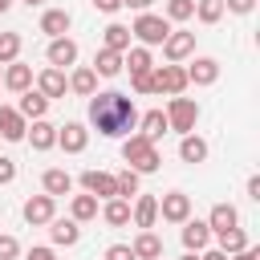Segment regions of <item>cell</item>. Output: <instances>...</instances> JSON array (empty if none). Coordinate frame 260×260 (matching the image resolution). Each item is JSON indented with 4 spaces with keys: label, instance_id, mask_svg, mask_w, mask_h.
Listing matches in <instances>:
<instances>
[{
    "label": "cell",
    "instance_id": "6da1fadb",
    "mask_svg": "<svg viewBox=\"0 0 260 260\" xmlns=\"http://www.w3.org/2000/svg\"><path fill=\"white\" fill-rule=\"evenodd\" d=\"M89 126L106 138H126L134 126H138V110H134V98L118 93V89H102V93H89Z\"/></svg>",
    "mask_w": 260,
    "mask_h": 260
},
{
    "label": "cell",
    "instance_id": "7a4b0ae2",
    "mask_svg": "<svg viewBox=\"0 0 260 260\" xmlns=\"http://www.w3.org/2000/svg\"><path fill=\"white\" fill-rule=\"evenodd\" d=\"M122 158H126L138 175H150V171H158V167H162L158 146H154L150 138H142V134H126V142H122Z\"/></svg>",
    "mask_w": 260,
    "mask_h": 260
},
{
    "label": "cell",
    "instance_id": "3957f363",
    "mask_svg": "<svg viewBox=\"0 0 260 260\" xmlns=\"http://www.w3.org/2000/svg\"><path fill=\"white\" fill-rule=\"evenodd\" d=\"M167 32H171V20L158 16V12H138V20L130 24V37H138L146 49H150V45H162Z\"/></svg>",
    "mask_w": 260,
    "mask_h": 260
},
{
    "label": "cell",
    "instance_id": "277c9868",
    "mask_svg": "<svg viewBox=\"0 0 260 260\" xmlns=\"http://www.w3.org/2000/svg\"><path fill=\"white\" fill-rule=\"evenodd\" d=\"M195 122H199V106H195L191 98L175 93V98L167 102V126H171V130H179V134H191V130H195Z\"/></svg>",
    "mask_w": 260,
    "mask_h": 260
},
{
    "label": "cell",
    "instance_id": "5b68a950",
    "mask_svg": "<svg viewBox=\"0 0 260 260\" xmlns=\"http://www.w3.org/2000/svg\"><path fill=\"white\" fill-rule=\"evenodd\" d=\"M162 53H167V61L183 65V61L195 53V32H187V28H171L167 41H162Z\"/></svg>",
    "mask_w": 260,
    "mask_h": 260
},
{
    "label": "cell",
    "instance_id": "8992f818",
    "mask_svg": "<svg viewBox=\"0 0 260 260\" xmlns=\"http://www.w3.org/2000/svg\"><path fill=\"white\" fill-rule=\"evenodd\" d=\"M183 89H187V69H183V65L171 61V65H158V69H154V93H171V98H175V93H183Z\"/></svg>",
    "mask_w": 260,
    "mask_h": 260
},
{
    "label": "cell",
    "instance_id": "52a82bcc",
    "mask_svg": "<svg viewBox=\"0 0 260 260\" xmlns=\"http://www.w3.org/2000/svg\"><path fill=\"white\" fill-rule=\"evenodd\" d=\"M20 215H24V223H32V228H45V223L57 215V199H53V195H32V199H24Z\"/></svg>",
    "mask_w": 260,
    "mask_h": 260
},
{
    "label": "cell",
    "instance_id": "ba28073f",
    "mask_svg": "<svg viewBox=\"0 0 260 260\" xmlns=\"http://www.w3.org/2000/svg\"><path fill=\"white\" fill-rule=\"evenodd\" d=\"M57 146H61L65 154H81V150L89 146V130H85L81 122H65V126H57Z\"/></svg>",
    "mask_w": 260,
    "mask_h": 260
},
{
    "label": "cell",
    "instance_id": "9c48e42d",
    "mask_svg": "<svg viewBox=\"0 0 260 260\" xmlns=\"http://www.w3.org/2000/svg\"><path fill=\"white\" fill-rule=\"evenodd\" d=\"M81 187L93 195V199H114L118 195V183H114V175L110 171H81Z\"/></svg>",
    "mask_w": 260,
    "mask_h": 260
},
{
    "label": "cell",
    "instance_id": "30bf717a",
    "mask_svg": "<svg viewBox=\"0 0 260 260\" xmlns=\"http://www.w3.org/2000/svg\"><path fill=\"white\" fill-rule=\"evenodd\" d=\"M158 215H162L167 223H183V219L191 215V195H183V191H167V195L158 199Z\"/></svg>",
    "mask_w": 260,
    "mask_h": 260
},
{
    "label": "cell",
    "instance_id": "8fae6325",
    "mask_svg": "<svg viewBox=\"0 0 260 260\" xmlns=\"http://www.w3.org/2000/svg\"><path fill=\"white\" fill-rule=\"evenodd\" d=\"M45 228H49V240H53L57 248H73V244L81 240V223H77L73 215H69V219H57V215H53Z\"/></svg>",
    "mask_w": 260,
    "mask_h": 260
},
{
    "label": "cell",
    "instance_id": "7c38bea8",
    "mask_svg": "<svg viewBox=\"0 0 260 260\" xmlns=\"http://www.w3.org/2000/svg\"><path fill=\"white\" fill-rule=\"evenodd\" d=\"M211 244V228H207V219H183V248L187 252H203Z\"/></svg>",
    "mask_w": 260,
    "mask_h": 260
},
{
    "label": "cell",
    "instance_id": "4fadbf2b",
    "mask_svg": "<svg viewBox=\"0 0 260 260\" xmlns=\"http://www.w3.org/2000/svg\"><path fill=\"white\" fill-rule=\"evenodd\" d=\"M45 57H49V65H57V69H69V65L77 61V41H73V37H53Z\"/></svg>",
    "mask_w": 260,
    "mask_h": 260
},
{
    "label": "cell",
    "instance_id": "5bb4252c",
    "mask_svg": "<svg viewBox=\"0 0 260 260\" xmlns=\"http://www.w3.org/2000/svg\"><path fill=\"white\" fill-rule=\"evenodd\" d=\"M219 81V61L215 57H195L187 69V85H215Z\"/></svg>",
    "mask_w": 260,
    "mask_h": 260
},
{
    "label": "cell",
    "instance_id": "9a60e30c",
    "mask_svg": "<svg viewBox=\"0 0 260 260\" xmlns=\"http://www.w3.org/2000/svg\"><path fill=\"white\" fill-rule=\"evenodd\" d=\"M0 81H4L12 93H24V89H32V65H24V61L16 57V61H8V69L0 73Z\"/></svg>",
    "mask_w": 260,
    "mask_h": 260
},
{
    "label": "cell",
    "instance_id": "2e32d148",
    "mask_svg": "<svg viewBox=\"0 0 260 260\" xmlns=\"http://www.w3.org/2000/svg\"><path fill=\"white\" fill-rule=\"evenodd\" d=\"M37 89L53 102V98H65V89H69V81H65V69H57V65H49V69H41L37 73Z\"/></svg>",
    "mask_w": 260,
    "mask_h": 260
},
{
    "label": "cell",
    "instance_id": "e0dca14e",
    "mask_svg": "<svg viewBox=\"0 0 260 260\" xmlns=\"http://www.w3.org/2000/svg\"><path fill=\"white\" fill-rule=\"evenodd\" d=\"M24 130H28L24 114H20L16 106H0V138H8V142H20V138H24Z\"/></svg>",
    "mask_w": 260,
    "mask_h": 260
},
{
    "label": "cell",
    "instance_id": "ac0fdd59",
    "mask_svg": "<svg viewBox=\"0 0 260 260\" xmlns=\"http://www.w3.org/2000/svg\"><path fill=\"white\" fill-rule=\"evenodd\" d=\"M130 252H134V260H162V240H158L150 228H142V232L134 236Z\"/></svg>",
    "mask_w": 260,
    "mask_h": 260
},
{
    "label": "cell",
    "instance_id": "d6986e66",
    "mask_svg": "<svg viewBox=\"0 0 260 260\" xmlns=\"http://www.w3.org/2000/svg\"><path fill=\"white\" fill-rule=\"evenodd\" d=\"M24 138H28L32 150H53V146H57V126H49L45 118H37V122L24 130Z\"/></svg>",
    "mask_w": 260,
    "mask_h": 260
},
{
    "label": "cell",
    "instance_id": "ffe728a7",
    "mask_svg": "<svg viewBox=\"0 0 260 260\" xmlns=\"http://www.w3.org/2000/svg\"><path fill=\"white\" fill-rule=\"evenodd\" d=\"M130 219H134L138 232H142V228H154V219H158V199H154V195H138L134 207H130Z\"/></svg>",
    "mask_w": 260,
    "mask_h": 260
},
{
    "label": "cell",
    "instance_id": "44dd1931",
    "mask_svg": "<svg viewBox=\"0 0 260 260\" xmlns=\"http://www.w3.org/2000/svg\"><path fill=\"white\" fill-rule=\"evenodd\" d=\"M167 130H171V126H167V114H162V110H146V114H138V134H142V138L158 142Z\"/></svg>",
    "mask_w": 260,
    "mask_h": 260
},
{
    "label": "cell",
    "instance_id": "7402d4cb",
    "mask_svg": "<svg viewBox=\"0 0 260 260\" xmlns=\"http://www.w3.org/2000/svg\"><path fill=\"white\" fill-rule=\"evenodd\" d=\"M41 187H45V195H69L73 191V175L69 171H61V167H49L45 175H41Z\"/></svg>",
    "mask_w": 260,
    "mask_h": 260
},
{
    "label": "cell",
    "instance_id": "603a6c76",
    "mask_svg": "<svg viewBox=\"0 0 260 260\" xmlns=\"http://www.w3.org/2000/svg\"><path fill=\"white\" fill-rule=\"evenodd\" d=\"M207 228H211V236H219V232H228V228H240V211H236L232 203H215L211 215H207Z\"/></svg>",
    "mask_w": 260,
    "mask_h": 260
},
{
    "label": "cell",
    "instance_id": "cb8c5ba5",
    "mask_svg": "<svg viewBox=\"0 0 260 260\" xmlns=\"http://www.w3.org/2000/svg\"><path fill=\"white\" fill-rule=\"evenodd\" d=\"M16 110L24 114V122H37V118H45V110H49V98H45L41 89H24Z\"/></svg>",
    "mask_w": 260,
    "mask_h": 260
},
{
    "label": "cell",
    "instance_id": "d4e9b609",
    "mask_svg": "<svg viewBox=\"0 0 260 260\" xmlns=\"http://www.w3.org/2000/svg\"><path fill=\"white\" fill-rule=\"evenodd\" d=\"M41 32L65 37V32H69V12H65V8H45V12H41Z\"/></svg>",
    "mask_w": 260,
    "mask_h": 260
},
{
    "label": "cell",
    "instance_id": "484cf974",
    "mask_svg": "<svg viewBox=\"0 0 260 260\" xmlns=\"http://www.w3.org/2000/svg\"><path fill=\"white\" fill-rule=\"evenodd\" d=\"M102 219H106L110 228H122V223H130V199H122V195L106 199V207H102Z\"/></svg>",
    "mask_w": 260,
    "mask_h": 260
},
{
    "label": "cell",
    "instance_id": "4316f807",
    "mask_svg": "<svg viewBox=\"0 0 260 260\" xmlns=\"http://www.w3.org/2000/svg\"><path fill=\"white\" fill-rule=\"evenodd\" d=\"M98 77H118L122 73V53H114V49H102L98 57H93V65H89Z\"/></svg>",
    "mask_w": 260,
    "mask_h": 260
},
{
    "label": "cell",
    "instance_id": "83f0119b",
    "mask_svg": "<svg viewBox=\"0 0 260 260\" xmlns=\"http://www.w3.org/2000/svg\"><path fill=\"white\" fill-rule=\"evenodd\" d=\"M179 158L183 162H203L207 158V142L191 130V134H183V142H179Z\"/></svg>",
    "mask_w": 260,
    "mask_h": 260
},
{
    "label": "cell",
    "instance_id": "f1b7e54d",
    "mask_svg": "<svg viewBox=\"0 0 260 260\" xmlns=\"http://www.w3.org/2000/svg\"><path fill=\"white\" fill-rule=\"evenodd\" d=\"M69 89H73V93H81V98H89V93H98V73H93L89 65H81V69H73V77H69Z\"/></svg>",
    "mask_w": 260,
    "mask_h": 260
},
{
    "label": "cell",
    "instance_id": "f546056e",
    "mask_svg": "<svg viewBox=\"0 0 260 260\" xmlns=\"http://www.w3.org/2000/svg\"><path fill=\"white\" fill-rule=\"evenodd\" d=\"M69 215L77 219V223H89V219H98V199L85 191V195H73V203H69Z\"/></svg>",
    "mask_w": 260,
    "mask_h": 260
},
{
    "label": "cell",
    "instance_id": "4dcf8cb0",
    "mask_svg": "<svg viewBox=\"0 0 260 260\" xmlns=\"http://www.w3.org/2000/svg\"><path fill=\"white\" fill-rule=\"evenodd\" d=\"M102 49L126 53V49H130V28H126V24H110V28H106V37H102Z\"/></svg>",
    "mask_w": 260,
    "mask_h": 260
},
{
    "label": "cell",
    "instance_id": "1f68e13d",
    "mask_svg": "<svg viewBox=\"0 0 260 260\" xmlns=\"http://www.w3.org/2000/svg\"><path fill=\"white\" fill-rule=\"evenodd\" d=\"M122 65H130V73H142V69H150L154 61H150V49H146V45H130L126 57H122Z\"/></svg>",
    "mask_w": 260,
    "mask_h": 260
},
{
    "label": "cell",
    "instance_id": "d6a6232c",
    "mask_svg": "<svg viewBox=\"0 0 260 260\" xmlns=\"http://www.w3.org/2000/svg\"><path fill=\"white\" fill-rule=\"evenodd\" d=\"M215 240H219V252H228V256H232V252H240V248H248L244 228H228V232H219Z\"/></svg>",
    "mask_w": 260,
    "mask_h": 260
},
{
    "label": "cell",
    "instance_id": "836d02e7",
    "mask_svg": "<svg viewBox=\"0 0 260 260\" xmlns=\"http://www.w3.org/2000/svg\"><path fill=\"white\" fill-rule=\"evenodd\" d=\"M114 183H118V195H122V199L138 195V171H134V167H122V171L114 175Z\"/></svg>",
    "mask_w": 260,
    "mask_h": 260
},
{
    "label": "cell",
    "instance_id": "e575fe53",
    "mask_svg": "<svg viewBox=\"0 0 260 260\" xmlns=\"http://www.w3.org/2000/svg\"><path fill=\"white\" fill-rule=\"evenodd\" d=\"M162 16L167 20H191L195 16V0H167L162 4Z\"/></svg>",
    "mask_w": 260,
    "mask_h": 260
},
{
    "label": "cell",
    "instance_id": "d590c367",
    "mask_svg": "<svg viewBox=\"0 0 260 260\" xmlns=\"http://www.w3.org/2000/svg\"><path fill=\"white\" fill-rule=\"evenodd\" d=\"M195 16H199L203 24H215V20L223 16V0H195Z\"/></svg>",
    "mask_w": 260,
    "mask_h": 260
},
{
    "label": "cell",
    "instance_id": "8d00e7d4",
    "mask_svg": "<svg viewBox=\"0 0 260 260\" xmlns=\"http://www.w3.org/2000/svg\"><path fill=\"white\" fill-rule=\"evenodd\" d=\"M16 57H20V37L16 32H0V65H8Z\"/></svg>",
    "mask_w": 260,
    "mask_h": 260
},
{
    "label": "cell",
    "instance_id": "74e56055",
    "mask_svg": "<svg viewBox=\"0 0 260 260\" xmlns=\"http://www.w3.org/2000/svg\"><path fill=\"white\" fill-rule=\"evenodd\" d=\"M130 85H134V93H154V69L130 73Z\"/></svg>",
    "mask_w": 260,
    "mask_h": 260
},
{
    "label": "cell",
    "instance_id": "f35d334b",
    "mask_svg": "<svg viewBox=\"0 0 260 260\" xmlns=\"http://www.w3.org/2000/svg\"><path fill=\"white\" fill-rule=\"evenodd\" d=\"M16 256H20V240L0 232V260H16Z\"/></svg>",
    "mask_w": 260,
    "mask_h": 260
},
{
    "label": "cell",
    "instance_id": "ab89813d",
    "mask_svg": "<svg viewBox=\"0 0 260 260\" xmlns=\"http://www.w3.org/2000/svg\"><path fill=\"white\" fill-rule=\"evenodd\" d=\"M12 179H16V162H12L8 154H0V187H8Z\"/></svg>",
    "mask_w": 260,
    "mask_h": 260
},
{
    "label": "cell",
    "instance_id": "60d3db41",
    "mask_svg": "<svg viewBox=\"0 0 260 260\" xmlns=\"http://www.w3.org/2000/svg\"><path fill=\"white\" fill-rule=\"evenodd\" d=\"M106 260H134V252H130V244H110Z\"/></svg>",
    "mask_w": 260,
    "mask_h": 260
},
{
    "label": "cell",
    "instance_id": "b9f144b4",
    "mask_svg": "<svg viewBox=\"0 0 260 260\" xmlns=\"http://www.w3.org/2000/svg\"><path fill=\"white\" fill-rule=\"evenodd\" d=\"M252 8H256V0H223V12H240V16H244V12H252Z\"/></svg>",
    "mask_w": 260,
    "mask_h": 260
},
{
    "label": "cell",
    "instance_id": "7bdbcfd3",
    "mask_svg": "<svg viewBox=\"0 0 260 260\" xmlns=\"http://www.w3.org/2000/svg\"><path fill=\"white\" fill-rule=\"evenodd\" d=\"M24 260H57V252H53V248H28Z\"/></svg>",
    "mask_w": 260,
    "mask_h": 260
},
{
    "label": "cell",
    "instance_id": "ee69618b",
    "mask_svg": "<svg viewBox=\"0 0 260 260\" xmlns=\"http://www.w3.org/2000/svg\"><path fill=\"white\" fill-rule=\"evenodd\" d=\"M89 4H93L98 12H118V8H122V0H89Z\"/></svg>",
    "mask_w": 260,
    "mask_h": 260
},
{
    "label": "cell",
    "instance_id": "f6af8a7d",
    "mask_svg": "<svg viewBox=\"0 0 260 260\" xmlns=\"http://www.w3.org/2000/svg\"><path fill=\"white\" fill-rule=\"evenodd\" d=\"M228 260H260V252H256V248L248 244V248H240V252H232Z\"/></svg>",
    "mask_w": 260,
    "mask_h": 260
},
{
    "label": "cell",
    "instance_id": "bcb514c9",
    "mask_svg": "<svg viewBox=\"0 0 260 260\" xmlns=\"http://www.w3.org/2000/svg\"><path fill=\"white\" fill-rule=\"evenodd\" d=\"M154 0H122V8H134V12H150Z\"/></svg>",
    "mask_w": 260,
    "mask_h": 260
},
{
    "label": "cell",
    "instance_id": "7dc6e473",
    "mask_svg": "<svg viewBox=\"0 0 260 260\" xmlns=\"http://www.w3.org/2000/svg\"><path fill=\"white\" fill-rule=\"evenodd\" d=\"M199 260H228V252H219V248H203Z\"/></svg>",
    "mask_w": 260,
    "mask_h": 260
},
{
    "label": "cell",
    "instance_id": "c3c4849f",
    "mask_svg": "<svg viewBox=\"0 0 260 260\" xmlns=\"http://www.w3.org/2000/svg\"><path fill=\"white\" fill-rule=\"evenodd\" d=\"M248 199H260V175L248 179Z\"/></svg>",
    "mask_w": 260,
    "mask_h": 260
},
{
    "label": "cell",
    "instance_id": "681fc988",
    "mask_svg": "<svg viewBox=\"0 0 260 260\" xmlns=\"http://www.w3.org/2000/svg\"><path fill=\"white\" fill-rule=\"evenodd\" d=\"M20 4H28V8H41V4H45V0H20Z\"/></svg>",
    "mask_w": 260,
    "mask_h": 260
},
{
    "label": "cell",
    "instance_id": "f907efd6",
    "mask_svg": "<svg viewBox=\"0 0 260 260\" xmlns=\"http://www.w3.org/2000/svg\"><path fill=\"white\" fill-rule=\"evenodd\" d=\"M8 8H12V0H0V16H4V12H8Z\"/></svg>",
    "mask_w": 260,
    "mask_h": 260
},
{
    "label": "cell",
    "instance_id": "816d5d0a",
    "mask_svg": "<svg viewBox=\"0 0 260 260\" xmlns=\"http://www.w3.org/2000/svg\"><path fill=\"white\" fill-rule=\"evenodd\" d=\"M183 260H199V252H187V256H183Z\"/></svg>",
    "mask_w": 260,
    "mask_h": 260
}]
</instances>
